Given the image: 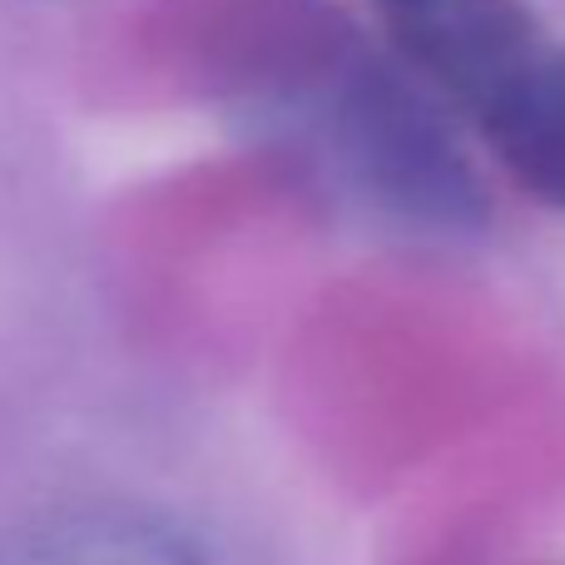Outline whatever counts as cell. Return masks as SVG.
Wrapping results in <instances>:
<instances>
[{"label":"cell","mask_w":565,"mask_h":565,"mask_svg":"<svg viewBox=\"0 0 565 565\" xmlns=\"http://www.w3.org/2000/svg\"><path fill=\"white\" fill-rule=\"evenodd\" d=\"M328 145L382 214L427 234H477L487 224L491 204L477 169L402 70L367 55L338 75L328 95Z\"/></svg>","instance_id":"1"},{"label":"cell","mask_w":565,"mask_h":565,"mask_svg":"<svg viewBox=\"0 0 565 565\" xmlns=\"http://www.w3.org/2000/svg\"><path fill=\"white\" fill-rule=\"evenodd\" d=\"M467 115L521 189L565 209V45L541 35Z\"/></svg>","instance_id":"2"},{"label":"cell","mask_w":565,"mask_h":565,"mask_svg":"<svg viewBox=\"0 0 565 565\" xmlns=\"http://www.w3.org/2000/svg\"><path fill=\"white\" fill-rule=\"evenodd\" d=\"M0 565H204V551L159 511L75 507L0 531Z\"/></svg>","instance_id":"3"},{"label":"cell","mask_w":565,"mask_h":565,"mask_svg":"<svg viewBox=\"0 0 565 565\" xmlns=\"http://www.w3.org/2000/svg\"><path fill=\"white\" fill-rule=\"evenodd\" d=\"M382 6H387V10H397V6H407V0H382Z\"/></svg>","instance_id":"4"}]
</instances>
